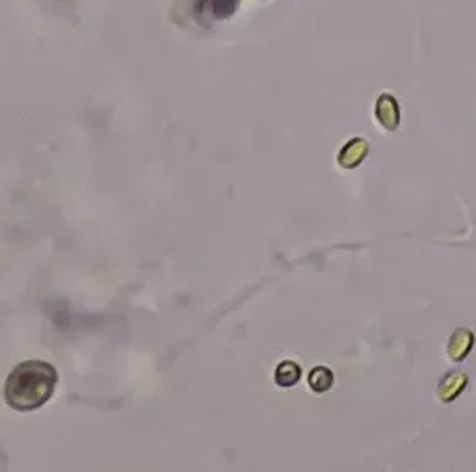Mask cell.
<instances>
[{"label": "cell", "instance_id": "277c9868", "mask_svg": "<svg viewBox=\"0 0 476 472\" xmlns=\"http://www.w3.org/2000/svg\"><path fill=\"white\" fill-rule=\"evenodd\" d=\"M300 376H302L300 366H298L296 363H292V361L281 363V365L277 366V370H275V381L280 383L281 387H292V385L300 379Z\"/></svg>", "mask_w": 476, "mask_h": 472}, {"label": "cell", "instance_id": "7a4b0ae2", "mask_svg": "<svg viewBox=\"0 0 476 472\" xmlns=\"http://www.w3.org/2000/svg\"><path fill=\"white\" fill-rule=\"evenodd\" d=\"M376 117L387 131H394L400 125V106L393 95H383L376 102Z\"/></svg>", "mask_w": 476, "mask_h": 472}, {"label": "cell", "instance_id": "3957f363", "mask_svg": "<svg viewBox=\"0 0 476 472\" xmlns=\"http://www.w3.org/2000/svg\"><path fill=\"white\" fill-rule=\"evenodd\" d=\"M367 151H369L367 142L361 140V138H356V140H351L350 144L346 145L345 149L340 151L339 164L340 166H345V168H354L357 164H361V160H363L365 155H367Z\"/></svg>", "mask_w": 476, "mask_h": 472}, {"label": "cell", "instance_id": "5b68a950", "mask_svg": "<svg viewBox=\"0 0 476 472\" xmlns=\"http://www.w3.org/2000/svg\"><path fill=\"white\" fill-rule=\"evenodd\" d=\"M331 383H333V374L327 370V368H324V366H318V368H315V370L311 372L309 385L313 390H316V393H324V390H327V388L331 387Z\"/></svg>", "mask_w": 476, "mask_h": 472}, {"label": "cell", "instance_id": "6da1fadb", "mask_svg": "<svg viewBox=\"0 0 476 472\" xmlns=\"http://www.w3.org/2000/svg\"><path fill=\"white\" fill-rule=\"evenodd\" d=\"M58 372L47 361H24L8 376L4 398L15 411L26 413L45 406L54 395Z\"/></svg>", "mask_w": 476, "mask_h": 472}]
</instances>
